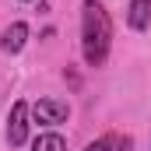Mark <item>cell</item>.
Here are the masks:
<instances>
[{"label":"cell","mask_w":151,"mask_h":151,"mask_svg":"<svg viewBox=\"0 0 151 151\" xmlns=\"http://www.w3.org/2000/svg\"><path fill=\"white\" fill-rule=\"evenodd\" d=\"M84 151H130V137L127 134H106V137L91 141Z\"/></svg>","instance_id":"obj_6"},{"label":"cell","mask_w":151,"mask_h":151,"mask_svg":"<svg viewBox=\"0 0 151 151\" xmlns=\"http://www.w3.org/2000/svg\"><path fill=\"white\" fill-rule=\"evenodd\" d=\"M28 113H32V109H28V102H21V99L11 106V116H7V141H11L14 148H21V144L28 141Z\"/></svg>","instance_id":"obj_2"},{"label":"cell","mask_w":151,"mask_h":151,"mask_svg":"<svg viewBox=\"0 0 151 151\" xmlns=\"http://www.w3.org/2000/svg\"><path fill=\"white\" fill-rule=\"evenodd\" d=\"M109 46H113V21L106 14V7L99 0H84L81 7V53L88 67H102L109 60Z\"/></svg>","instance_id":"obj_1"},{"label":"cell","mask_w":151,"mask_h":151,"mask_svg":"<svg viewBox=\"0 0 151 151\" xmlns=\"http://www.w3.org/2000/svg\"><path fill=\"white\" fill-rule=\"evenodd\" d=\"M25 42H28V25H25V21H14V25L4 28V35H0V49H4V53H21Z\"/></svg>","instance_id":"obj_4"},{"label":"cell","mask_w":151,"mask_h":151,"mask_svg":"<svg viewBox=\"0 0 151 151\" xmlns=\"http://www.w3.org/2000/svg\"><path fill=\"white\" fill-rule=\"evenodd\" d=\"M32 113H35L39 123L56 127V123H63V119L70 116V106H67V102H60V99H39L35 106H32Z\"/></svg>","instance_id":"obj_3"},{"label":"cell","mask_w":151,"mask_h":151,"mask_svg":"<svg viewBox=\"0 0 151 151\" xmlns=\"http://www.w3.org/2000/svg\"><path fill=\"white\" fill-rule=\"evenodd\" d=\"M32 151H67V141L60 134H39L32 141Z\"/></svg>","instance_id":"obj_7"},{"label":"cell","mask_w":151,"mask_h":151,"mask_svg":"<svg viewBox=\"0 0 151 151\" xmlns=\"http://www.w3.org/2000/svg\"><path fill=\"white\" fill-rule=\"evenodd\" d=\"M127 25L134 28V32H144L151 25V0H130V7H127Z\"/></svg>","instance_id":"obj_5"},{"label":"cell","mask_w":151,"mask_h":151,"mask_svg":"<svg viewBox=\"0 0 151 151\" xmlns=\"http://www.w3.org/2000/svg\"><path fill=\"white\" fill-rule=\"evenodd\" d=\"M21 4H28V0H21Z\"/></svg>","instance_id":"obj_8"}]
</instances>
